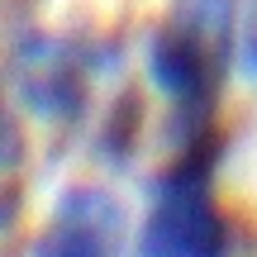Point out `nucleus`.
I'll return each instance as SVG.
<instances>
[{"instance_id":"4","label":"nucleus","mask_w":257,"mask_h":257,"mask_svg":"<svg viewBox=\"0 0 257 257\" xmlns=\"http://www.w3.org/2000/svg\"><path fill=\"white\" fill-rule=\"evenodd\" d=\"M19 167H24V134H19L15 110L0 100V191H15Z\"/></svg>"},{"instance_id":"2","label":"nucleus","mask_w":257,"mask_h":257,"mask_svg":"<svg viewBox=\"0 0 257 257\" xmlns=\"http://www.w3.org/2000/svg\"><path fill=\"white\" fill-rule=\"evenodd\" d=\"M214 134L181 143V157L157 176L138 229V257H229V224L214 200Z\"/></svg>"},{"instance_id":"1","label":"nucleus","mask_w":257,"mask_h":257,"mask_svg":"<svg viewBox=\"0 0 257 257\" xmlns=\"http://www.w3.org/2000/svg\"><path fill=\"white\" fill-rule=\"evenodd\" d=\"M233 43V0H172L148 38V81L186 124V143L214 134V100Z\"/></svg>"},{"instance_id":"3","label":"nucleus","mask_w":257,"mask_h":257,"mask_svg":"<svg viewBox=\"0 0 257 257\" xmlns=\"http://www.w3.org/2000/svg\"><path fill=\"white\" fill-rule=\"evenodd\" d=\"M124 210L100 186H72L57 200L34 257H119Z\"/></svg>"}]
</instances>
